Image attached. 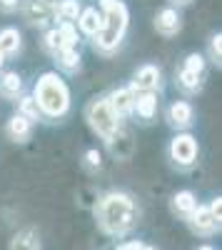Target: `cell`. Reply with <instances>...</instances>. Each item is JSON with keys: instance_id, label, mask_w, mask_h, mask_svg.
<instances>
[{"instance_id": "10", "label": "cell", "mask_w": 222, "mask_h": 250, "mask_svg": "<svg viewBox=\"0 0 222 250\" xmlns=\"http://www.w3.org/2000/svg\"><path fill=\"white\" fill-rule=\"evenodd\" d=\"M105 95H108V103H110L112 113H115L120 120H123V123L132 118V105H135V95H137V93H132L130 85L112 88V90L105 93Z\"/></svg>"}, {"instance_id": "31", "label": "cell", "mask_w": 222, "mask_h": 250, "mask_svg": "<svg viewBox=\"0 0 222 250\" xmlns=\"http://www.w3.org/2000/svg\"><path fill=\"white\" fill-rule=\"evenodd\" d=\"M207 208H210V213H212L217 220H222V198H220V195H217V198H212Z\"/></svg>"}, {"instance_id": "6", "label": "cell", "mask_w": 222, "mask_h": 250, "mask_svg": "<svg viewBox=\"0 0 222 250\" xmlns=\"http://www.w3.org/2000/svg\"><path fill=\"white\" fill-rule=\"evenodd\" d=\"M132 93H157L163 90V70L155 62H143L135 73H132V80L128 83Z\"/></svg>"}, {"instance_id": "27", "label": "cell", "mask_w": 222, "mask_h": 250, "mask_svg": "<svg viewBox=\"0 0 222 250\" xmlns=\"http://www.w3.org/2000/svg\"><path fill=\"white\" fill-rule=\"evenodd\" d=\"M207 62H212V65H222V33H212L207 38V53H203Z\"/></svg>"}, {"instance_id": "21", "label": "cell", "mask_w": 222, "mask_h": 250, "mask_svg": "<svg viewBox=\"0 0 222 250\" xmlns=\"http://www.w3.org/2000/svg\"><path fill=\"white\" fill-rule=\"evenodd\" d=\"M175 85H177V90L183 93L185 98H195V95L203 93L205 78H200V75H195V73H187L185 68H180V70L175 73Z\"/></svg>"}, {"instance_id": "32", "label": "cell", "mask_w": 222, "mask_h": 250, "mask_svg": "<svg viewBox=\"0 0 222 250\" xmlns=\"http://www.w3.org/2000/svg\"><path fill=\"white\" fill-rule=\"evenodd\" d=\"M143 240H128V243H123V245H117V248H112V250H143Z\"/></svg>"}, {"instance_id": "33", "label": "cell", "mask_w": 222, "mask_h": 250, "mask_svg": "<svg viewBox=\"0 0 222 250\" xmlns=\"http://www.w3.org/2000/svg\"><path fill=\"white\" fill-rule=\"evenodd\" d=\"M192 3V0H167V5L170 8H175V10H180V8H187Z\"/></svg>"}, {"instance_id": "4", "label": "cell", "mask_w": 222, "mask_h": 250, "mask_svg": "<svg viewBox=\"0 0 222 250\" xmlns=\"http://www.w3.org/2000/svg\"><path fill=\"white\" fill-rule=\"evenodd\" d=\"M167 163L177 173H190L200 158V143L192 133H175L167 143Z\"/></svg>"}, {"instance_id": "17", "label": "cell", "mask_w": 222, "mask_h": 250, "mask_svg": "<svg viewBox=\"0 0 222 250\" xmlns=\"http://www.w3.org/2000/svg\"><path fill=\"white\" fill-rule=\"evenodd\" d=\"M5 138L10 143H18V145H23L33 138V123L23 115H18L13 113L8 120H5Z\"/></svg>"}, {"instance_id": "30", "label": "cell", "mask_w": 222, "mask_h": 250, "mask_svg": "<svg viewBox=\"0 0 222 250\" xmlns=\"http://www.w3.org/2000/svg\"><path fill=\"white\" fill-rule=\"evenodd\" d=\"M20 3H23V0H0V13L10 15V13H15L20 8Z\"/></svg>"}, {"instance_id": "29", "label": "cell", "mask_w": 222, "mask_h": 250, "mask_svg": "<svg viewBox=\"0 0 222 250\" xmlns=\"http://www.w3.org/2000/svg\"><path fill=\"white\" fill-rule=\"evenodd\" d=\"M83 168L88 173H100L103 170V153H100L97 148H88L83 153Z\"/></svg>"}, {"instance_id": "36", "label": "cell", "mask_w": 222, "mask_h": 250, "mask_svg": "<svg viewBox=\"0 0 222 250\" xmlns=\"http://www.w3.org/2000/svg\"><path fill=\"white\" fill-rule=\"evenodd\" d=\"M143 250H157V248H152V245H143Z\"/></svg>"}, {"instance_id": "11", "label": "cell", "mask_w": 222, "mask_h": 250, "mask_svg": "<svg viewBox=\"0 0 222 250\" xmlns=\"http://www.w3.org/2000/svg\"><path fill=\"white\" fill-rule=\"evenodd\" d=\"M105 148L110 150V155L115 160H130L132 153H135V135L132 130L128 128V125H123L108 143H105Z\"/></svg>"}, {"instance_id": "35", "label": "cell", "mask_w": 222, "mask_h": 250, "mask_svg": "<svg viewBox=\"0 0 222 250\" xmlns=\"http://www.w3.org/2000/svg\"><path fill=\"white\" fill-rule=\"evenodd\" d=\"M197 250H215V248H212V245H200Z\"/></svg>"}, {"instance_id": "5", "label": "cell", "mask_w": 222, "mask_h": 250, "mask_svg": "<svg viewBox=\"0 0 222 250\" xmlns=\"http://www.w3.org/2000/svg\"><path fill=\"white\" fill-rule=\"evenodd\" d=\"M20 13L25 23L40 33L55 25V0H25L20 3Z\"/></svg>"}, {"instance_id": "15", "label": "cell", "mask_w": 222, "mask_h": 250, "mask_svg": "<svg viewBox=\"0 0 222 250\" xmlns=\"http://www.w3.org/2000/svg\"><path fill=\"white\" fill-rule=\"evenodd\" d=\"M157 108H160V95L157 93H137L135 105H132V118H137L143 125H150L157 118Z\"/></svg>"}, {"instance_id": "13", "label": "cell", "mask_w": 222, "mask_h": 250, "mask_svg": "<svg viewBox=\"0 0 222 250\" xmlns=\"http://www.w3.org/2000/svg\"><path fill=\"white\" fill-rule=\"evenodd\" d=\"M152 25L163 38H175V35H180V30H183V15H180V10L167 5V8L155 13Z\"/></svg>"}, {"instance_id": "26", "label": "cell", "mask_w": 222, "mask_h": 250, "mask_svg": "<svg viewBox=\"0 0 222 250\" xmlns=\"http://www.w3.org/2000/svg\"><path fill=\"white\" fill-rule=\"evenodd\" d=\"M180 68H185L187 73H195V75H200V78H205L207 60H205L203 53H187V55L183 58V65H180Z\"/></svg>"}, {"instance_id": "18", "label": "cell", "mask_w": 222, "mask_h": 250, "mask_svg": "<svg viewBox=\"0 0 222 250\" xmlns=\"http://www.w3.org/2000/svg\"><path fill=\"white\" fill-rule=\"evenodd\" d=\"M55 73L60 75H77L80 70H83V55H80V48H68V50H60L55 58Z\"/></svg>"}, {"instance_id": "16", "label": "cell", "mask_w": 222, "mask_h": 250, "mask_svg": "<svg viewBox=\"0 0 222 250\" xmlns=\"http://www.w3.org/2000/svg\"><path fill=\"white\" fill-rule=\"evenodd\" d=\"M23 93H25L23 75L18 70H0V98L8 103H18Z\"/></svg>"}, {"instance_id": "7", "label": "cell", "mask_w": 222, "mask_h": 250, "mask_svg": "<svg viewBox=\"0 0 222 250\" xmlns=\"http://www.w3.org/2000/svg\"><path fill=\"white\" fill-rule=\"evenodd\" d=\"M165 120L175 133H190V128L195 125V105L185 98L172 100L165 110Z\"/></svg>"}, {"instance_id": "28", "label": "cell", "mask_w": 222, "mask_h": 250, "mask_svg": "<svg viewBox=\"0 0 222 250\" xmlns=\"http://www.w3.org/2000/svg\"><path fill=\"white\" fill-rule=\"evenodd\" d=\"M55 28H57L60 38H63L65 50H68V48H80V40H83V38H80L75 23H55Z\"/></svg>"}, {"instance_id": "12", "label": "cell", "mask_w": 222, "mask_h": 250, "mask_svg": "<svg viewBox=\"0 0 222 250\" xmlns=\"http://www.w3.org/2000/svg\"><path fill=\"white\" fill-rule=\"evenodd\" d=\"M123 40H125V35H120V33H115L112 28L103 25V30H100L95 38H90V45H92V50H95L97 55L112 58L120 48H123Z\"/></svg>"}, {"instance_id": "34", "label": "cell", "mask_w": 222, "mask_h": 250, "mask_svg": "<svg viewBox=\"0 0 222 250\" xmlns=\"http://www.w3.org/2000/svg\"><path fill=\"white\" fill-rule=\"evenodd\" d=\"M5 62H8V60H5V55H3V53H0V70H3V68H5Z\"/></svg>"}, {"instance_id": "8", "label": "cell", "mask_w": 222, "mask_h": 250, "mask_svg": "<svg viewBox=\"0 0 222 250\" xmlns=\"http://www.w3.org/2000/svg\"><path fill=\"white\" fill-rule=\"evenodd\" d=\"M100 13L105 18V25L112 28L115 33L125 35L130 25V10L123 0H100Z\"/></svg>"}, {"instance_id": "24", "label": "cell", "mask_w": 222, "mask_h": 250, "mask_svg": "<svg viewBox=\"0 0 222 250\" xmlns=\"http://www.w3.org/2000/svg\"><path fill=\"white\" fill-rule=\"evenodd\" d=\"M40 48H43L50 58H55L60 50H65L63 38H60V33H57V28H55V25H53V28H48V30L43 33V38H40Z\"/></svg>"}, {"instance_id": "22", "label": "cell", "mask_w": 222, "mask_h": 250, "mask_svg": "<svg viewBox=\"0 0 222 250\" xmlns=\"http://www.w3.org/2000/svg\"><path fill=\"white\" fill-rule=\"evenodd\" d=\"M8 250H43V243H40L37 230H33V228H23V230H18L10 238Z\"/></svg>"}, {"instance_id": "9", "label": "cell", "mask_w": 222, "mask_h": 250, "mask_svg": "<svg viewBox=\"0 0 222 250\" xmlns=\"http://www.w3.org/2000/svg\"><path fill=\"white\" fill-rule=\"evenodd\" d=\"M185 223L190 225V230L195 235H200V238H210V235L220 233V220L210 213L207 205H200V203H197V208L192 210V215Z\"/></svg>"}, {"instance_id": "3", "label": "cell", "mask_w": 222, "mask_h": 250, "mask_svg": "<svg viewBox=\"0 0 222 250\" xmlns=\"http://www.w3.org/2000/svg\"><path fill=\"white\" fill-rule=\"evenodd\" d=\"M85 120H88V125H90V130H92L100 140H103V143H108V140L125 125L123 120L112 113L105 93L88 100V105H85Z\"/></svg>"}, {"instance_id": "1", "label": "cell", "mask_w": 222, "mask_h": 250, "mask_svg": "<svg viewBox=\"0 0 222 250\" xmlns=\"http://www.w3.org/2000/svg\"><path fill=\"white\" fill-rule=\"evenodd\" d=\"M95 223L108 238H125L140 223V205L128 190H108L95 200Z\"/></svg>"}, {"instance_id": "14", "label": "cell", "mask_w": 222, "mask_h": 250, "mask_svg": "<svg viewBox=\"0 0 222 250\" xmlns=\"http://www.w3.org/2000/svg\"><path fill=\"white\" fill-rule=\"evenodd\" d=\"M103 25H105V18H103V13H100V8H95V5L83 8L80 15H77V20H75V28H77L80 38H95L100 30H103Z\"/></svg>"}, {"instance_id": "2", "label": "cell", "mask_w": 222, "mask_h": 250, "mask_svg": "<svg viewBox=\"0 0 222 250\" xmlns=\"http://www.w3.org/2000/svg\"><path fill=\"white\" fill-rule=\"evenodd\" d=\"M30 95L37 103V110H40V115H43V120L60 123L63 118L70 115L73 98H70V88H68L65 78L60 73H55V70L40 73Z\"/></svg>"}, {"instance_id": "20", "label": "cell", "mask_w": 222, "mask_h": 250, "mask_svg": "<svg viewBox=\"0 0 222 250\" xmlns=\"http://www.w3.org/2000/svg\"><path fill=\"white\" fill-rule=\"evenodd\" d=\"M0 53L5 55V60L18 58L20 53H23V33H20L18 28L8 25V28L0 30Z\"/></svg>"}, {"instance_id": "19", "label": "cell", "mask_w": 222, "mask_h": 250, "mask_svg": "<svg viewBox=\"0 0 222 250\" xmlns=\"http://www.w3.org/2000/svg\"><path fill=\"white\" fill-rule=\"evenodd\" d=\"M197 208V195L192 193V190H177L172 198H170V210H172V215H177L180 220H187L190 215H192V210Z\"/></svg>"}, {"instance_id": "25", "label": "cell", "mask_w": 222, "mask_h": 250, "mask_svg": "<svg viewBox=\"0 0 222 250\" xmlns=\"http://www.w3.org/2000/svg\"><path fill=\"white\" fill-rule=\"evenodd\" d=\"M18 115L28 118L33 125L43 120V115H40V110H37V103L33 100L30 93H23V95H20V100H18Z\"/></svg>"}, {"instance_id": "23", "label": "cell", "mask_w": 222, "mask_h": 250, "mask_svg": "<svg viewBox=\"0 0 222 250\" xmlns=\"http://www.w3.org/2000/svg\"><path fill=\"white\" fill-rule=\"evenodd\" d=\"M80 10V0H55V23H75Z\"/></svg>"}]
</instances>
